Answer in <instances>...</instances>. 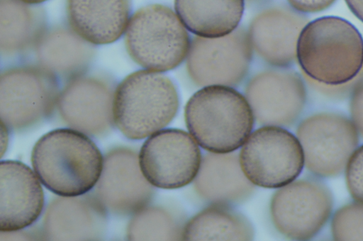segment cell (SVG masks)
Returning <instances> with one entry per match:
<instances>
[{"instance_id": "cell-1", "label": "cell", "mask_w": 363, "mask_h": 241, "mask_svg": "<svg viewBox=\"0 0 363 241\" xmlns=\"http://www.w3.org/2000/svg\"><path fill=\"white\" fill-rule=\"evenodd\" d=\"M31 162L37 176L48 190L61 196L76 197L97 184L104 158L84 133L60 128L38 140L32 151Z\"/></svg>"}, {"instance_id": "cell-2", "label": "cell", "mask_w": 363, "mask_h": 241, "mask_svg": "<svg viewBox=\"0 0 363 241\" xmlns=\"http://www.w3.org/2000/svg\"><path fill=\"white\" fill-rule=\"evenodd\" d=\"M296 60L303 74L337 85L354 79L363 66V38L347 20L324 16L308 22L297 43Z\"/></svg>"}, {"instance_id": "cell-3", "label": "cell", "mask_w": 363, "mask_h": 241, "mask_svg": "<svg viewBox=\"0 0 363 241\" xmlns=\"http://www.w3.org/2000/svg\"><path fill=\"white\" fill-rule=\"evenodd\" d=\"M186 127L204 150L228 153L242 145L253 128L255 118L242 94L222 85L202 87L188 101Z\"/></svg>"}, {"instance_id": "cell-4", "label": "cell", "mask_w": 363, "mask_h": 241, "mask_svg": "<svg viewBox=\"0 0 363 241\" xmlns=\"http://www.w3.org/2000/svg\"><path fill=\"white\" fill-rule=\"evenodd\" d=\"M179 104L177 90L169 77L139 70L127 76L114 92L113 122L126 138L141 140L166 127Z\"/></svg>"}, {"instance_id": "cell-5", "label": "cell", "mask_w": 363, "mask_h": 241, "mask_svg": "<svg viewBox=\"0 0 363 241\" xmlns=\"http://www.w3.org/2000/svg\"><path fill=\"white\" fill-rule=\"evenodd\" d=\"M125 43L132 60L147 70L173 69L186 58L190 38L186 28L169 7L149 4L131 16Z\"/></svg>"}, {"instance_id": "cell-6", "label": "cell", "mask_w": 363, "mask_h": 241, "mask_svg": "<svg viewBox=\"0 0 363 241\" xmlns=\"http://www.w3.org/2000/svg\"><path fill=\"white\" fill-rule=\"evenodd\" d=\"M239 158L246 177L263 188H280L292 182L304 167L303 152L296 136L274 125H264L251 133Z\"/></svg>"}, {"instance_id": "cell-7", "label": "cell", "mask_w": 363, "mask_h": 241, "mask_svg": "<svg viewBox=\"0 0 363 241\" xmlns=\"http://www.w3.org/2000/svg\"><path fill=\"white\" fill-rule=\"evenodd\" d=\"M359 133L351 119L331 111L313 113L296 128L304 166L313 176L333 178L345 171L359 145Z\"/></svg>"}, {"instance_id": "cell-8", "label": "cell", "mask_w": 363, "mask_h": 241, "mask_svg": "<svg viewBox=\"0 0 363 241\" xmlns=\"http://www.w3.org/2000/svg\"><path fill=\"white\" fill-rule=\"evenodd\" d=\"M334 205L332 192L320 178L294 180L273 195L270 213L276 229L294 240L314 237L330 220Z\"/></svg>"}, {"instance_id": "cell-9", "label": "cell", "mask_w": 363, "mask_h": 241, "mask_svg": "<svg viewBox=\"0 0 363 241\" xmlns=\"http://www.w3.org/2000/svg\"><path fill=\"white\" fill-rule=\"evenodd\" d=\"M252 50L248 33L241 27L218 38L196 35L186 56L188 74L200 86H235L247 75Z\"/></svg>"}, {"instance_id": "cell-10", "label": "cell", "mask_w": 363, "mask_h": 241, "mask_svg": "<svg viewBox=\"0 0 363 241\" xmlns=\"http://www.w3.org/2000/svg\"><path fill=\"white\" fill-rule=\"evenodd\" d=\"M53 73L24 66L5 70L0 78V116L7 127L22 129L48 116L57 101Z\"/></svg>"}, {"instance_id": "cell-11", "label": "cell", "mask_w": 363, "mask_h": 241, "mask_svg": "<svg viewBox=\"0 0 363 241\" xmlns=\"http://www.w3.org/2000/svg\"><path fill=\"white\" fill-rule=\"evenodd\" d=\"M198 143L188 133L162 129L150 135L138 158L143 174L157 188L174 189L186 186L197 175L201 162Z\"/></svg>"}, {"instance_id": "cell-12", "label": "cell", "mask_w": 363, "mask_h": 241, "mask_svg": "<svg viewBox=\"0 0 363 241\" xmlns=\"http://www.w3.org/2000/svg\"><path fill=\"white\" fill-rule=\"evenodd\" d=\"M279 67L253 76L245 96L255 120L263 125L289 127L302 114L307 91L302 77L295 71Z\"/></svg>"}, {"instance_id": "cell-13", "label": "cell", "mask_w": 363, "mask_h": 241, "mask_svg": "<svg viewBox=\"0 0 363 241\" xmlns=\"http://www.w3.org/2000/svg\"><path fill=\"white\" fill-rule=\"evenodd\" d=\"M96 191L104 208L120 215L136 213L152 196V185L142 173L138 156L124 147L106 154Z\"/></svg>"}, {"instance_id": "cell-14", "label": "cell", "mask_w": 363, "mask_h": 241, "mask_svg": "<svg viewBox=\"0 0 363 241\" xmlns=\"http://www.w3.org/2000/svg\"><path fill=\"white\" fill-rule=\"evenodd\" d=\"M114 94L105 80L94 76L71 79L57 98L62 120L72 128L88 135L106 132L113 122Z\"/></svg>"}, {"instance_id": "cell-15", "label": "cell", "mask_w": 363, "mask_h": 241, "mask_svg": "<svg viewBox=\"0 0 363 241\" xmlns=\"http://www.w3.org/2000/svg\"><path fill=\"white\" fill-rule=\"evenodd\" d=\"M308 18L291 6L265 9L252 20L248 35L255 52L267 63L287 67L296 60L299 35Z\"/></svg>"}, {"instance_id": "cell-16", "label": "cell", "mask_w": 363, "mask_h": 241, "mask_svg": "<svg viewBox=\"0 0 363 241\" xmlns=\"http://www.w3.org/2000/svg\"><path fill=\"white\" fill-rule=\"evenodd\" d=\"M35 174L19 161H1V232H14L25 228L40 215L44 194Z\"/></svg>"}, {"instance_id": "cell-17", "label": "cell", "mask_w": 363, "mask_h": 241, "mask_svg": "<svg viewBox=\"0 0 363 241\" xmlns=\"http://www.w3.org/2000/svg\"><path fill=\"white\" fill-rule=\"evenodd\" d=\"M131 0H67L71 29L86 42L104 45L117 40L129 22Z\"/></svg>"}, {"instance_id": "cell-18", "label": "cell", "mask_w": 363, "mask_h": 241, "mask_svg": "<svg viewBox=\"0 0 363 241\" xmlns=\"http://www.w3.org/2000/svg\"><path fill=\"white\" fill-rule=\"evenodd\" d=\"M196 193L211 204L238 203L247 198L254 184L245 175L236 153L206 154L194 181Z\"/></svg>"}, {"instance_id": "cell-19", "label": "cell", "mask_w": 363, "mask_h": 241, "mask_svg": "<svg viewBox=\"0 0 363 241\" xmlns=\"http://www.w3.org/2000/svg\"><path fill=\"white\" fill-rule=\"evenodd\" d=\"M65 197L52 201L43 221L45 237L52 240H96L103 231V206L87 198Z\"/></svg>"}, {"instance_id": "cell-20", "label": "cell", "mask_w": 363, "mask_h": 241, "mask_svg": "<svg viewBox=\"0 0 363 241\" xmlns=\"http://www.w3.org/2000/svg\"><path fill=\"white\" fill-rule=\"evenodd\" d=\"M174 9L186 29L194 35L218 38L238 28L244 0H174Z\"/></svg>"}, {"instance_id": "cell-21", "label": "cell", "mask_w": 363, "mask_h": 241, "mask_svg": "<svg viewBox=\"0 0 363 241\" xmlns=\"http://www.w3.org/2000/svg\"><path fill=\"white\" fill-rule=\"evenodd\" d=\"M90 44L72 30L57 28L44 33L39 39L37 57L50 72L74 76L86 68L93 57Z\"/></svg>"}, {"instance_id": "cell-22", "label": "cell", "mask_w": 363, "mask_h": 241, "mask_svg": "<svg viewBox=\"0 0 363 241\" xmlns=\"http://www.w3.org/2000/svg\"><path fill=\"white\" fill-rule=\"evenodd\" d=\"M19 0H1L0 47L13 54L37 44L43 35L45 19L38 6Z\"/></svg>"}, {"instance_id": "cell-23", "label": "cell", "mask_w": 363, "mask_h": 241, "mask_svg": "<svg viewBox=\"0 0 363 241\" xmlns=\"http://www.w3.org/2000/svg\"><path fill=\"white\" fill-rule=\"evenodd\" d=\"M251 223L230 206L211 204L192 217L184 226V240H250Z\"/></svg>"}, {"instance_id": "cell-24", "label": "cell", "mask_w": 363, "mask_h": 241, "mask_svg": "<svg viewBox=\"0 0 363 241\" xmlns=\"http://www.w3.org/2000/svg\"><path fill=\"white\" fill-rule=\"evenodd\" d=\"M183 228L166 210L144 207L135 213L128 226L130 240H182Z\"/></svg>"}, {"instance_id": "cell-25", "label": "cell", "mask_w": 363, "mask_h": 241, "mask_svg": "<svg viewBox=\"0 0 363 241\" xmlns=\"http://www.w3.org/2000/svg\"><path fill=\"white\" fill-rule=\"evenodd\" d=\"M330 228L335 240H363V204L354 201L338 208Z\"/></svg>"}, {"instance_id": "cell-26", "label": "cell", "mask_w": 363, "mask_h": 241, "mask_svg": "<svg viewBox=\"0 0 363 241\" xmlns=\"http://www.w3.org/2000/svg\"><path fill=\"white\" fill-rule=\"evenodd\" d=\"M345 172L350 195L353 201L363 204V144L353 152Z\"/></svg>"}, {"instance_id": "cell-27", "label": "cell", "mask_w": 363, "mask_h": 241, "mask_svg": "<svg viewBox=\"0 0 363 241\" xmlns=\"http://www.w3.org/2000/svg\"><path fill=\"white\" fill-rule=\"evenodd\" d=\"M350 119L363 138V72L350 96Z\"/></svg>"}, {"instance_id": "cell-28", "label": "cell", "mask_w": 363, "mask_h": 241, "mask_svg": "<svg viewBox=\"0 0 363 241\" xmlns=\"http://www.w3.org/2000/svg\"><path fill=\"white\" fill-rule=\"evenodd\" d=\"M362 72V71H361ZM360 73L352 80L345 84L329 85L319 83L305 76L308 84L320 94L333 99H342L350 96L353 88L359 78Z\"/></svg>"}, {"instance_id": "cell-29", "label": "cell", "mask_w": 363, "mask_h": 241, "mask_svg": "<svg viewBox=\"0 0 363 241\" xmlns=\"http://www.w3.org/2000/svg\"><path fill=\"white\" fill-rule=\"evenodd\" d=\"M295 10L303 13H317L327 9L336 0H287Z\"/></svg>"}, {"instance_id": "cell-30", "label": "cell", "mask_w": 363, "mask_h": 241, "mask_svg": "<svg viewBox=\"0 0 363 241\" xmlns=\"http://www.w3.org/2000/svg\"><path fill=\"white\" fill-rule=\"evenodd\" d=\"M352 13L363 22V0H345Z\"/></svg>"}, {"instance_id": "cell-31", "label": "cell", "mask_w": 363, "mask_h": 241, "mask_svg": "<svg viewBox=\"0 0 363 241\" xmlns=\"http://www.w3.org/2000/svg\"><path fill=\"white\" fill-rule=\"evenodd\" d=\"M22 2H24V3H26V4H40L42 2H44L47 0H19Z\"/></svg>"}, {"instance_id": "cell-32", "label": "cell", "mask_w": 363, "mask_h": 241, "mask_svg": "<svg viewBox=\"0 0 363 241\" xmlns=\"http://www.w3.org/2000/svg\"><path fill=\"white\" fill-rule=\"evenodd\" d=\"M249 1H258V0H249Z\"/></svg>"}]
</instances>
